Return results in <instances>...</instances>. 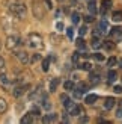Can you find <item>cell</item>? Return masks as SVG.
<instances>
[{"mask_svg": "<svg viewBox=\"0 0 122 124\" xmlns=\"http://www.w3.org/2000/svg\"><path fill=\"white\" fill-rule=\"evenodd\" d=\"M9 11H11V14L12 15H15L17 18H24L27 14V8H26V5H24L23 2H18V0H9Z\"/></svg>", "mask_w": 122, "mask_h": 124, "instance_id": "cell-1", "label": "cell"}, {"mask_svg": "<svg viewBox=\"0 0 122 124\" xmlns=\"http://www.w3.org/2000/svg\"><path fill=\"white\" fill-rule=\"evenodd\" d=\"M29 47H32V48H42V47H44L41 35H38V33H30L29 35Z\"/></svg>", "mask_w": 122, "mask_h": 124, "instance_id": "cell-2", "label": "cell"}, {"mask_svg": "<svg viewBox=\"0 0 122 124\" xmlns=\"http://www.w3.org/2000/svg\"><path fill=\"white\" fill-rule=\"evenodd\" d=\"M20 44H21V39L15 35H11V36H8V39H6V48H9V50H15Z\"/></svg>", "mask_w": 122, "mask_h": 124, "instance_id": "cell-3", "label": "cell"}, {"mask_svg": "<svg viewBox=\"0 0 122 124\" xmlns=\"http://www.w3.org/2000/svg\"><path fill=\"white\" fill-rule=\"evenodd\" d=\"M60 100H62V101H63V108H65L66 110H68V112H69V110H71L72 108H74V106H75V103H74V101H72V100H71V98H68V97H66L65 94H63V95H60Z\"/></svg>", "mask_w": 122, "mask_h": 124, "instance_id": "cell-4", "label": "cell"}, {"mask_svg": "<svg viewBox=\"0 0 122 124\" xmlns=\"http://www.w3.org/2000/svg\"><path fill=\"white\" fill-rule=\"evenodd\" d=\"M98 30L100 33H108V30H110V26H108V23L106 20H101L98 23Z\"/></svg>", "mask_w": 122, "mask_h": 124, "instance_id": "cell-5", "label": "cell"}, {"mask_svg": "<svg viewBox=\"0 0 122 124\" xmlns=\"http://www.w3.org/2000/svg\"><path fill=\"white\" fill-rule=\"evenodd\" d=\"M15 56H17L18 59H20L21 64H29V62H30L29 54H27L26 52H17V53H15Z\"/></svg>", "mask_w": 122, "mask_h": 124, "instance_id": "cell-6", "label": "cell"}, {"mask_svg": "<svg viewBox=\"0 0 122 124\" xmlns=\"http://www.w3.org/2000/svg\"><path fill=\"white\" fill-rule=\"evenodd\" d=\"M110 35L115 36V39H116V41H121L122 39V27H113V29H110Z\"/></svg>", "mask_w": 122, "mask_h": 124, "instance_id": "cell-7", "label": "cell"}, {"mask_svg": "<svg viewBox=\"0 0 122 124\" xmlns=\"http://www.w3.org/2000/svg\"><path fill=\"white\" fill-rule=\"evenodd\" d=\"M26 89H29V85H23V86H17V88L14 89V97H21L24 92H26Z\"/></svg>", "mask_w": 122, "mask_h": 124, "instance_id": "cell-8", "label": "cell"}, {"mask_svg": "<svg viewBox=\"0 0 122 124\" xmlns=\"http://www.w3.org/2000/svg\"><path fill=\"white\" fill-rule=\"evenodd\" d=\"M115 103H116V101H115L113 97H107L106 101H104V109H106V110H110V109L115 106Z\"/></svg>", "mask_w": 122, "mask_h": 124, "instance_id": "cell-9", "label": "cell"}, {"mask_svg": "<svg viewBox=\"0 0 122 124\" xmlns=\"http://www.w3.org/2000/svg\"><path fill=\"white\" fill-rule=\"evenodd\" d=\"M42 121L44 123H56L57 121V115L56 114H48V115H45L44 118H42Z\"/></svg>", "mask_w": 122, "mask_h": 124, "instance_id": "cell-10", "label": "cell"}, {"mask_svg": "<svg viewBox=\"0 0 122 124\" xmlns=\"http://www.w3.org/2000/svg\"><path fill=\"white\" fill-rule=\"evenodd\" d=\"M38 3H35V6H33V12H35V17L36 18H42L44 17V11H42L41 8H38Z\"/></svg>", "mask_w": 122, "mask_h": 124, "instance_id": "cell-11", "label": "cell"}, {"mask_svg": "<svg viewBox=\"0 0 122 124\" xmlns=\"http://www.w3.org/2000/svg\"><path fill=\"white\" fill-rule=\"evenodd\" d=\"M90 42H92V47L94 48H100L102 44H101V39L98 38V35H94L92 36V41H90Z\"/></svg>", "mask_w": 122, "mask_h": 124, "instance_id": "cell-12", "label": "cell"}, {"mask_svg": "<svg viewBox=\"0 0 122 124\" xmlns=\"http://www.w3.org/2000/svg\"><path fill=\"white\" fill-rule=\"evenodd\" d=\"M33 120H35V118L32 116V114L29 112V114H26V115L21 118V123H23V124H30V123H33Z\"/></svg>", "mask_w": 122, "mask_h": 124, "instance_id": "cell-13", "label": "cell"}, {"mask_svg": "<svg viewBox=\"0 0 122 124\" xmlns=\"http://www.w3.org/2000/svg\"><path fill=\"white\" fill-rule=\"evenodd\" d=\"M89 80H90V83H92V85H96V83L100 82V74H96V73H90Z\"/></svg>", "mask_w": 122, "mask_h": 124, "instance_id": "cell-14", "label": "cell"}, {"mask_svg": "<svg viewBox=\"0 0 122 124\" xmlns=\"http://www.w3.org/2000/svg\"><path fill=\"white\" fill-rule=\"evenodd\" d=\"M107 80H108V83H113L115 82V80H116V71H115V70H110V71H108V74H107Z\"/></svg>", "mask_w": 122, "mask_h": 124, "instance_id": "cell-15", "label": "cell"}, {"mask_svg": "<svg viewBox=\"0 0 122 124\" xmlns=\"http://www.w3.org/2000/svg\"><path fill=\"white\" fill-rule=\"evenodd\" d=\"M6 109H8V101L5 98H0V114L6 112Z\"/></svg>", "mask_w": 122, "mask_h": 124, "instance_id": "cell-16", "label": "cell"}, {"mask_svg": "<svg viewBox=\"0 0 122 124\" xmlns=\"http://www.w3.org/2000/svg\"><path fill=\"white\" fill-rule=\"evenodd\" d=\"M113 21H122V11H116V12H113Z\"/></svg>", "mask_w": 122, "mask_h": 124, "instance_id": "cell-17", "label": "cell"}, {"mask_svg": "<svg viewBox=\"0 0 122 124\" xmlns=\"http://www.w3.org/2000/svg\"><path fill=\"white\" fill-rule=\"evenodd\" d=\"M63 88H65L66 91H72V89L75 88V86H74V82H71V80H66V82L63 83Z\"/></svg>", "mask_w": 122, "mask_h": 124, "instance_id": "cell-18", "label": "cell"}, {"mask_svg": "<svg viewBox=\"0 0 122 124\" xmlns=\"http://www.w3.org/2000/svg\"><path fill=\"white\" fill-rule=\"evenodd\" d=\"M41 100H42V108H44L45 110H50V109H51V103L48 101V100H47L45 97H42Z\"/></svg>", "mask_w": 122, "mask_h": 124, "instance_id": "cell-19", "label": "cell"}, {"mask_svg": "<svg viewBox=\"0 0 122 124\" xmlns=\"http://www.w3.org/2000/svg\"><path fill=\"white\" fill-rule=\"evenodd\" d=\"M75 89H78V91H81L83 94H84V92H86V91H88L89 88H88V85L84 83V82H80V83L77 85V88H75Z\"/></svg>", "mask_w": 122, "mask_h": 124, "instance_id": "cell-20", "label": "cell"}, {"mask_svg": "<svg viewBox=\"0 0 122 124\" xmlns=\"http://www.w3.org/2000/svg\"><path fill=\"white\" fill-rule=\"evenodd\" d=\"M88 9H89V12H90L92 15H95V14H96V6H95V2H89Z\"/></svg>", "mask_w": 122, "mask_h": 124, "instance_id": "cell-21", "label": "cell"}, {"mask_svg": "<svg viewBox=\"0 0 122 124\" xmlns=\"http://www.w3.org/2000/svg\"><path fill=\"white\" fill-rule=\"evenodd\" d=\"M96 100H98V95H95V94H90V95H88V97H86V103H89V104L95 103Z\"/></svg>", "mask_w": 122, "mask_h": 124, "instance_id": "cell-22", "label": "cell"}, {"mask_svg": "<svg viewBox=\"0 0 122 124\" xmlns=\"http://www.w3.org/2000/svg\"><path fill=\"white\" fill-rule=\"evenodd\" d=\"M57 85H59V79H53L51 83H50V91L54 92V91H56V88H57Z\"/></svg>", "mask_w": 122, "mask_h": 124, "instance_id": "cell-23", "label": "cell"}, {"mask_svg": "<svg viewBox=\"0 0 122 124\" xmlns=\"http://www.w3.org/2000/svg\"><path fill=\"white\" fill-rule=\"evenodd\" d=\"M75 46H77V48H80V50H83V48L86 47V44H84V39H83V38H78V39L75 41Z\"/></svg>", "mask_w": 122, "mask_h": 124, "instance_id": "cell-24", "label": "cell"}, {"mask_svg": "<svg viewBox=\"0 0 122 124\" xmlns=\"http://www.w3.org/2000/svg\"><path fill=\"white\" fill-rule=\"evenodd\" d=\"M48 68H50V59H44L42 61V71H48Z\"/></svg>", "mask_w": 122, "mask_h": 124, "instance_id": "cell-25", "label": "cell"}, {"mask_svg": "<svg viewBox=\"0 0 122 124\" xmlns=\"http://www.w3.org/2000/svg\"><path fill=\"white\" fill-rule=\"evenodd\" d=\"M101 5H102V8H104V9H110L112 8V0H102V2H101Z\"/></svg>", "mask_w": 122, "mask_h": 124, "instance_id": "cell-26", "label": "cell"}, {"mask_svg": "<svg viewBox=\"0 0 122 124\" xmlns=\"http://www.w3.org/2000/svg\"><path fill=\"white\" fill-rule=\"evenodd\" d=\"M80 68H81V70H84V71H90V70H92V65H90L89 62H84V64L80 65Z\"/></svg>", "mask_w": 122, "mask_h": 124, "instance_id": "cell-27", "label": "cell"}, {"mask_svg": "<svg viewBox=\"0 0 122 124\" xmlns=\"http://www.w3.org/2000/svg\"><path fill=\"white\" fill-rule=\"evenodd\" d=\"M30 114H32V116H33V118H38V116L41 115V112H39V109H38V108H32V110H30Z\"/></svg>", "mask_w": 122, "mask_h": 124, "instance_id": "cell-28", "label": "cell"}, {"mask_svg": "<svg viewBox=\"0 0 122 124\" xmlns=\"http://www.w3.org/2000/svg\"><path fill=\"white\" fill-rule=\"evenodd\" d=\"M78 21H80V14H78V12H74V14H72V23L77 24Z\"/></svg>", "mask_w": 122, "mask_h": 124, "instance_id": "cell-29", "label": "cell"}, {"mask_svg": "<svg viewBox=\"0 0 122 124\" xmlns=\"http://www.w3.org/2000/svg\"><path fill=\"white\" fill-rule=\"evenodd\" d=\"M66 35H68L69 39H72V36H74V29H72V27H68V30H66Z\"/></svg>", "mask_w": 122, "mask_h": 124, "instance_id": "cell-30", "label": "cell"}, {"mask_svg": "<svg viewBox=\"0 0 122 124\" xmlns=\"http://www.w3.org/2000/svg\"><path fill=\"white\" fill-rule=\"evenodd\" d=\"M0 82H2V83H9L8 76H5V74H0Z\"/></svg>", "mask_w": 122, "mask_h": 124, "instance_id": "cell-31", "label": "cell"}, {"mask_svg": "<svg viewBox=\"0 0 122 124\" xmlns=\"http://www.w3.org/2000/svg\"><path fill=\"white\" fill-rule=\"evenodd\" d=\"M115 64H116V58H110L107 61V67H113Z\"/></svg>", "mask_w": 122, "mask_h": 124, "instance_id": "cell-32", "label": "cell"}, {"mask_svg": "<svg viewBox=\"0 0 122 124\" xmlns=\"http://www.w3.org/2000/svg\"><path fill=\"white\" fill-rule=\"evenodd\" d=\"M86 32H88V27H86V26H81V27H80V30H78V33H80V36L86 35Z\"/></svg>", "mask_w": 122, "mask_h": 124, "instance_id": "cell-33", "label": "cell"}, {"mask_svg": "<svg viewBox=\"0 0 122 124\" xmlns=\"http://www.w3.org/2000/svg\"><path fill=\"white\" fill-rule=\"evenodd\" d=\"M94 58L98 61V62H102V61H104V56H102V54H100V53H95V54H94Z\"/></svg>", "mask_w": 122, "mask_h": 124, "instance_id": "cell-34", "label": "cell"}, {"mask_svg": "<svg viewBox=\"0 0 122 124\" xmlns=\"http://www.w3.org/2000/svg\"><path fill=\"white\" fill-rule=\"evenodd\" d=\"M74 97H75V98H81V97H83V92L78 91V89H75V91H74Z\"/></svg>", "mask_w": 122, "mask_h": 124, "instance_id": "cell-35", "label": "cell"}, {"mask_svg": "<svg viewBox=\"0 0 122 124\" xmlns=\"http://www.w3.org/2000/svg\"><path fill=\"white\" fill-rule=\"evenodd\" d=\"M104 47L107 48V50H112V48H113V44H110V41H104Z\"/></svg>", "mask_w": 122, "mask_h": 124, "instance_id": "cell-36", "label": "cell"}, {"mask_svg": "<svg viewBox=\"0 0 122 124\" xmlns=\"http://www.w3.org/2000/svg\"><path fill=\"white\" fill-rule=\"evenodd\" d=\"M39 59H41V54H33V56H32V59H30V62H32V64H33V62L39 61Z\"/></svg>", "mask_w": 122, "mask_h": 124, "instance_id": "cell-37", "label": "cell"}, {"mask_svg": "<svg viewBox=\"0 0 122 124\" xmlns=\"http://www.w3.org/2000/svg\"><path fill=\"white\" fill-rule=\"evenodd\" d=\"M116 116L118 118H122V108L121 106H118V109H116Z\"/></svg>", "mask_w": 122, "mask_h": 124, "instance_id": "cell-38", "label": "cell"}, {"mask_svg": "<svg viewBox=\"0 0 122 124\" xmlns=\"http://www.w3.org/2000/svg\"><path fill=\"white\" fill-rule=\"evenodd\" d=\"M72 62H74V64L77 65V62H78V53H77V52L72 54Z\"/></svg>", "mask_w": 122, "mask_h": 124, "instance_id": "cell-39", "label": "cell"}, {"mask_svg": "<svg viewBox=\"0 0 122 124\" xmlns=\"http://www.w3.org/2000/svg\"><path fill=\"white\" fill-rule=\"evenodd\" d=\"M84 20H86L88 23H90V21H94V15H92V14H90V15H86V17H84Z\"/></svg>", "mask_w": 122, "mask_h": 124, "instance_id": "cell-40", "label": "cell"}, {"mask_svg": "<svg viewBox=\"0 0 122 124\" xmlns=\"http://www.w3.org/2000/svg\"><path fill=\"white\" fill-rule=\"evenodd\" d=\"M44 2H45V5H47V8H48V9H51V8H53L51 0H44Z\"/></svg>", "mask_w": 122, "mask_h": 124, "instance_id": "cell-41", "label": "cell"}, {"mask_svg": "<svg viewBox=\"0 0 122 124\" xmlns=\"http://www.w3.org/2000/svg\"><path fill=\"white\" fill-rule=\"evenodd\" d=\"M115 92H116V94H121L122 92V86H115V89H113Z\"/></svg>", "mask_w": 122, "mask_h": 124, "instance_id": "cell-42", "label": "cell"}, {"mask_svg": "<svg viewBox=\"0 0 122 124\" xmlns=\"http://www.w3.org/2000/svg\"><path fill=\"white\" fill-rule=\"evenodd\" d=\"M3 68H5V61H3V58H2V56H0V71H2Z\"/></svg>", "mask_w": 122, "mask_h": 124, "instance_id": "cell-43", "label": "cell"}, {"mask_svg": "<svg viewBox=\"0 0 122 124\" xmlns=\"http://www.w3.org/2000/svg\"><path fill=\"white\" fill-rule=\"evenodd\" d=\"M56 27H57V30H62V29H63V23H60V21H59V23L56 24Z\"/></svg>", "mask_w": 122, "mask_h": 124, "instance_id": "cell-44", "label": "cell"}, {"mask_svg": "<svg viewBox=\"0 0 122 124\" xmlns=\"http://www.w3.org/2000/svg\"><path fill=\"white\" fill-rule=\"evenodd\" d=\"M119 65H121V68H122V59H121V61H119Z\"/></svg>", "mask_w": 122, "mask_h": 124, "instance_id": "cell-45", "label": "cell"}, {"mask_svg": "<svg viewBox=\"0 0 122 124\" xmlns=\"http://www.w3.org/2000/svg\"><path fill=\"white\" fill-rule=\"evenodd\" d=\"M0 48H2V44H0Z\"/></svg>", "mask_w": 122, "mask_h": 124, "instance_id": "cell-46", "label": "cell"}, {"mask_svg": "<svg viewBox=\"0 0 122 124\" xmlns=\"http://www.w3.org/2000/svg\"><path fill=\"white\" fill-rule=\"evenodd\" d=\"M60 2H62V0H60Z\"/></svg>", "mask_w": 122, "mask_h": 124, "instance_id": "cell-47", "label": "cell"}]
</instances>
